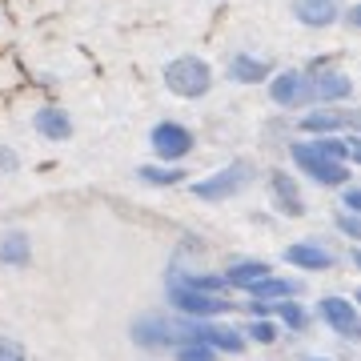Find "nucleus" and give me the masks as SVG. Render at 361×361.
<instances>
[{
  "label": "nucleus",
  "mask_w": 361,
  "mask_h": 361,
  "mask_svg": "<svg viewBox=\"0 0 361 361\" xmlns=\"http://www.w3.org/2000/svg\"><path fill=\"white\" fill-rule=\"evenodd\" d=\"M334 225H337V233H341V237H349V241H361V213H349V209H341Z\"/></svg>",
  "instance_id": "4be33fe9"
},
{
  "label": "nucleus",
  "mask_w": 361,
  "mask_h": 361,
  "mask_svg": "<svg viewBox=\"0 0 361 361\" xmlns=\"http://www.w3.org/2000/svg\"><path fill=\"white\" fill-rule=\"evenodd\" d=\"M285 261L301 273H325L337 265V257L325 245H317V241H293V245L285 249Z\"/></svg>",
  "instance_id": "ddd939ff"
},
{
  "label": "nucleus",
  "mask_w": 361,
  "mask_h": 361,
  "mask_svg": "<svg viewBox=\"0 0 361 361\" xmlns=\"http://www.w3.org/2000/svg\"><path fill=\"white\" fill-rule=\"evenodd\" d=\"M32 261V241H28L25 229H8L0 237V265H13V269H25Z\"/></svg>",
  "instance_id": "f3484780"
},
{
  "label": "nucleus",
  "mask_w": 361,
  "mask_h": 361,
  "mask_svg": "<svg viewBox=\"0 0 361 361\" xmlns=\"http://www.w3.org/2000/svg\"><path fill=\"white\" fill-rule=\"evenodd\" d=\"M269 73H273V61L253 56V52H233L229 65H225V77H229L233 85H265Z\"/></svg>",
  "instance_id": "4468645a"
},
{
  "label": "nucleus",
  "mask_w": 361,
  "mask_h": 361,
  "mask_svg": "<svg viewBox=\"0 0 361 361\" xmlns=\"http://www.w3.org/2000/svg\"><path fill=\"white\" fill-rule=\"evenodd\" d=\"M301 73L313 80V104H349L353 101V77L341 73L329 56L310 61V68H301Z\"/></svg>",
  "instance_id": "20e7f679"
},
{
  "label": "nucleus",
  "mask_w": 361,
  "mask_h": 361,
  "mask_svg": "<svg viewBox=\"0 0 361 361\" xmlns=\"http://www.w3.org/2000/svg\"><path fill=\"white\" fill-rule=\"evenodd\" d=\"M269 101L285 113H297V109H310L313 104V80L297 68H285V73H269Z\"/></svg>",
  "instance_id": "6e6552de"
},
{
  "label": "nucleus",
  "mask_w": 361,
  "mask_h": 361,
  "mask_svg": "<svg viewBox=\"0 0 361 361\" xmlns=\"http://www.w3.org/2000/svg\"><path fill=\"white\" fill-rule=\"evenodd\" d=\"M317 317H322V322L329 325L337 337H345V341H353V337L361 334V313H357V305H353L349 297H341V293L322 297V301H317Z\"/></svg>",
  "instance_id": "9d476101"
},
{
  "label": "nucleus",
  "mask_w": 361,
  "mask_h": 361,
  "mask_svg": "<svg viewBox=\"0 0 361 361\" xmlns=\"http://www.w3.org/2000/svg\"><path fill=\"white\" fill-rule=\"evenodd\" d=\"M165 89L180 101H201L213 89V65L197 52H185V56H173L165 65Z\"/></svg>",
  "instance_id": "f257e3e1"
},
{
  "label": "nucleus",
  "mask_w": 361,
  "mask_h": 361,
  "mask_svg": "<svg viewBox=\"0 0 361 361\" xmlns=\"http://www.w3.org/2000/svg\"><path fill=\"white\" fill-rule=\"evenodd\" d=\"M137 180L149 185V189H173V185H185V169L157 161V165H141V169H137Z\"/></svg>",
  "instance_id": "6ab92c4d"
},
{
  "label": "nucleus",
  "mask_w": 361,
  "mask_h": 361,
  "mask_svg": "<svg viewBox=\"0 0 361 361\" xmlns=\"http://www.w3.org/2000/svg\"><path fill=\"white\" fill-rule=\"evenodd\" d=\"M165 301L177 317H221V313H233V301L225 293H205V289H193V285H180V281H165Z\"/></svg>",
  "instance_id": "f03ea898"
},
{
  "label": "nucleus",
  "mask_w": 361,
  "mask_h": 361,
  "mask_svg": "<svg viewBox=\"0 0 361 361\" xmlns=\"http://www.w3.org/2000/svg\"><path fill=\"white\" fill-rule=\"evenodd\" d=\"M16 149H8V145H0V173H16Z\"/></svg>",
  "instance_id": "bb28decb"
},
{
  "label": "nucleus",
  "mask_w": 361,
  "mask_h": 361,
  "mask_svg": "<svg viewBox=\"0 0 361 361\" xmlns=\"http://www.w3.org/2000/svg\"><path fill=\"white\" fill-rule=\"evenodd\" d=\"M265 273H273V269H269V261L241 257V261H233V265L221 273V277H225V285H229V289H245V285H253L257 277H265Z\"/></svg>",
  "instance_id": "a211bd4d"
},
{
  "label": "nucleus",
  "mask_w": 361,
  "mask_h": 361,
  "mask_svg": "<svg viewBox=\"0 0 361 361\" xmlns=\"http://www.w3.org/2000/svg\"><path fill=\"white\" fill-rule=\"evenodd\" d=\"M32 129H37L44 141H52V145L73 141V116H68L61 104H40L37 116H32Z\"/></svg>",
  "instance_id": "2eb2a0df"
},
{
  "label": "nucleus",
  "mask_w": 361,
  "mask_h": 361,
  "mask_svg": "<svg viewBox=\"0 0 361 361\" xmlns=\"http://www.w3.org/2000/svg\"><path fill=\"white\" fill-rule=\"evenodd\" d=\"M341 4H345V0H293V16H297V25L322 32V28H334L337 25Z\"/></svg>",
  "instance_id": "f8f14e48"
},
{
  "label": "nucleus",
  "mask_w": 361,
  "mask_h": 361,
  "mask_svg": "<svg viewBox=\"0 0 361 361\" xmlns=\"http://www.w3.org/2000/svg\"><path fill=\"white\" fill-rule=\"evenodd\" d=\"M289 157L297 161V169H301L305 177L317 180V185H325V189H341L345 180H353V169L341 165V161H329V157H322L310 141H293V145H289Z\"/></svg>",
  "instance_id": "39448f33"
},
{
  "label": "nucleus",
  "mask_w": 361,
  "mask_h": 361,
  "mask_svg": "<svg viewBox=\"0 0 361 361\" xmlns=\"http://www.w3.org/2000/svg\"><path fill=\"white\" fill-rule=\"evenodd\" d=\"M245 293L253 297V301H285V297H297V293H301V281L265 273V277H257L253 285H245Z\"/></svg>",
  "instance_id": "dca6fc26"
},
{
  "label": "nucleus",
  "mask_w": 361,
  "mask_h": 361,
  "mask_svg": "<svg viewBox=\"0 0 361 361\" xmlns=\"http://www.w3.org/2000/svg\"><path fill=\"white\" fill-rule=\"evenodd\" d=\"M269 193H273V205H277L281 217H305V197H301V185H297L293 173L273 169L269 173Z\"/></svg>",
  "instance_id": "9b49d317"
},
{
  "label": "nucleus",
  "mask_w": 361,
  "mask_h": 361,
  "mask_svg": "<svg viewBox=\"0 0 361 361\" xmlns=\"http://www.w3.org/2000/svg\"><path fill=\"white\" fill-rule=\"evenodd\" d=\"M129 337L137 349H177L180 345V334H177V317H161V313H145L129 325Z\"/></svg>",
  "instance_id": "1a4fd4ad"
},
{
  "label": "nucleus",
  "mask_w": 361,
  "mask_h": 361,
  "mask_svg": "<svg viewBox=\"0 0 361 361\" xmlns=\"http://www.w3.org/2000/svg\"><path fill=\"white\" fill-rule=\"evenodd\" d=\"M269 317H277V322L285 325V329H293V334H301L305 325H310V313L297 305V297H285V301H273V313Z\"/></svg>",
  "instance_id": "aec40b11"
},
{
  "label": "nucleus",
  "mask_w": 361,
  "mask_h": 361,
  "mask_svg": "<svg viewBox=\"0 0 361 361\" xmlns=\"http://www.w3.org/2000/svg\"><path fill=\"white\" fill-rule=\"evenodd\" d=\"M361 125L357 109L349 104H313L310 113H301L297 129L310 133V137H329V133H353Z\"/></svg>",
  "instance_id": "0eeeda50"
},
{
  "label": "nucleus",
  "mask_w": 361,
  "mask_h": 361,
  "mask_svg": "<svg viewBox=\"0 0 361 361\" xmlns=\"http://www.w3.org/2000/svg\"><path fill=\"white\" fill-rule=\"evenodd\" d=\"M0 361H28V353H25V345H20V341L0 337Z\"/></svg>",
  "instance_id": "393cba45"
},
{
  "label": "nucleus",
  "mask_w": 361,
  "mask_h": 361,
  "mask_svg": "<svg viewBox=\"0 0 361 361\" xmlns=\"http://www.w3.org/2000/svg\"><path fill=\"white\" fill-rule=\"evenodd\" d=\"M281 337V329H277V322L273 317H253L245 329V341H257V345H273Z\"/></svg>",
  "instance_id": "412c9836"
},
{
  "label": "nucleus",
  "mask_w": 361,
  "mask_h": 361,
  "mask_svg": "<svg viewBox=\"0 0 361 361\" xmlns=\"http://www.w3.org/2000/svg\"><path fill=\"white\" fill-rule=\"evenodd\" d=\"M301 361H329V357H301Z\"/></svg>",
  "instance_id": "cd10ccee"
},
{
  "label": "nucleus",
  "mask_w": 361,
  "mask_h": 361,
  "mask_svg": "<svg viewBox=\"0 0 361 361\" xmlns=\"http://www.w3.org/2000/svg\"><path fill=\"white\" fill-rule=\"evenodd\" d=\"M341 209H349V213H361V189L353 185V180H345V185H341Z\"/></svg>",
  "instance_id": "b1692460"
},
{
  "label": "nucleus",
  "mask_w": 361,
  "mask_h": 361,
  "mask_svg": "<svg viewBox=\"0 0 361 361\" xmlns=\"http://www.w3.org/2000/svg\"><path fill=\"white\" fill-rule=\"evenodd\" d=\"M337 20H341L349 32H357V28H361V4H353V0H349V4H341V16H337Z\"/></svg>",
  "instance_id": "a878e982"
},
{
  "label": "nucleus",
  "mask_w": 361,
  "mask_h": 361,
  "mask_svg": "<svg viewBox=\"0 0 361 361\" xmlns=\"http://www.w3.org/2000/svg\"><path fill=\"white\" fill-rule=\"evenodd\" d=\"M149 149H153L157 161L165 165H180L185 157H193L197 149V133L180 121H157L153 133H149Z\"/></svg>",
  "instance_id": "423d86ee"
},
{
  "label": "nucleus",
  "mask_w": 361,
  "mask_h": 361,
  "mask_svg": "<svg viewBox=\"0 0 361 361\" xmlns=\"http://www.w3.org/2000/svg\"><path fill=\"white\" fill-rule=\"evenodd\" d=\"M253 177H257V169L249 165V161H233V165H225V169H217V173H209V177L193 180L189 193H193L197 201H229V197H237L241 189H249Z\"/></svg>",
  "instance_id": "7ed1b4c3"
},
{
  "label": "nucleus",
  "mask_w": 361,
  "mask_h": 361,
  "mask_svg": "<svg viewBox=\"0 0 361 361\" xmlns=\"http://www.w3.org/2000/svg\"><path fill=\"white\" fill-rule=\"evenodd\" d=\"M173 357L177 361H217V353H213L209 345H177Z\"/></svg>",
  "instance_id": "5701e85b"
}]
</instances>
